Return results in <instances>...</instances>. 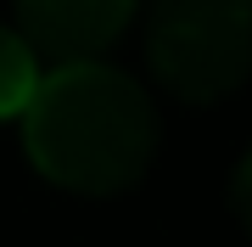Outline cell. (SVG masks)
<instances>
[{"label":"cell","mask_w":252,"mask_h":247,"mask_svg":"<svg viewBox=\"0 0 252 247\" xmlns=\"http://www.w3.org/2000/svg\"><path fill=\"white\" fill-rule=\"evenodd\" d=\"M28 163L79 197L129 191L157 152L152 96L107 62H56L23 107Z\"/></svg>","instance_id":"6da1fadb"},{"label":"cell","mask_w":252,"mask_h":247,"mask_svg":"<svg viewBox=\"0 0 252 247\" xmlns=\"http://www.w3.org/2000/svg\"><path fill=\"white\" fill-rule=\"evenodd\" d=\"M146 62L180 101H219L252 73V0H152Z\"/></svg>","instance_id":"7a4b0ae2"},{"label":"cell","mask_w":252,"mask_h":247,"mask_svg":"<svg viewBox=\"0 0 252 247\" xmlns=\"http://www.w3.org/2000/svg\"><path fill=\"white\" fill-rule=\"evenodd\" d=\"M135 17V0H17V34L51 62H90Z\"/></svg>","instance_id":"3957f363"},{"label":"cell","mask_w":252,"mask_h":247,"mask_svg":"<svg viewBox=\"0 0 252 247\" xmlns=\"http://www.w3.org/2000/svg\"><path fill=\"white\" fill-rule=\"evenodd\" d=\"M39 90V51L17 28H0V118H23Z\"/></svg>","instance_id":"277c9868"},{"label":"cell","mask_w":252,"mask_h":247,"mask_svg":"<svg viewBox=\"0 0 252 247\" xmlns=\"http://www.w3.org/2000/svg\"><path fill=\"white\" fill-rule=\"evenodd\" d=\"M230 208H235V219L252 230V152L241 157V169H235V180H230Z\"/></svg>","instance_id":"5b68a950"}]
</instances>
